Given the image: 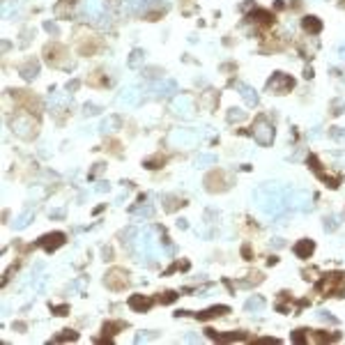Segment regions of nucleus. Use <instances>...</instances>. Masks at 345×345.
<instances>
[{
	"label": "nucleus",
	"instance_id": "1",
	"mask_svg": "<svg viewBox=\"0 0 345 345\" xmlns=\"http://www.w3.org/2000/svg\"><path fill=\"white\" fill-rule=\"evenodd\" d=\"M163 242V235L157 230V228H145L136 235L134 244H131V251H134L136 260L138 262H152L159 255V244Z\"/></svg>",
	"mask_w": 345,
	"mask_h": 345
},
{
	"label": "nucleus",
	"instance_id": "2",
	"mask_svg": "<svg viewBox=\"0 0 345 345\" xmlns=\"http://www.w3.org/2000/svg\"><path fill=\"white\" fill-rule=\"evenodd\" d=\"M255 203H258V207H260V212L265 217H276L285 207L283 189H279L274 182H265L262 187L255 189Z\"/></svg>",
	"mask_w": 345,
	"mask_h": 345
},
{
	"label": "nucleus",
	"instance_id": "3",
	"mask_svg": "<svg viewBox=\"0 0 345 345\" xmlns=\"http://www.w3.org/2000/svg\"><path fill=\"white\" fill-rule=\"evenodd\" d=\"M283 200H285V207L295 212H309L313 210V196H311L306 189H285L283 191Z\"/></svg>",
	"mask_w": 345,
	"mask_h": 345
},
{
	"label": "nucleus",
	"instance_id": "4",
	"mask_svg": "<svg viewBox=\"0 0 345 345\" xmlns=\"http://www.w3.org/2000/svg\"><path fill=\"white\" fill-rule=\"evenodd\" d=\"M166 143L175 150H187V148H193L198 143V134L193 129H173Z\"/></svg>",
	"mask_w": 345,
	"mask_h": 345
},
{
	"label": "nucleus",
	"instance_id": "5",
	"mask_svg": "<svg viewBox=\"0 0 345 345\" xmlns=\"http://www.w3.org/2000/svg\"><path fill=\"white\" fill-rule=\"evenodd\" d=\"M12 131H14V136L23 138V141H30L37 134V122L30 118L28 113H21V115H16L12 120Z\"/></svg>",
	"mask_w": 345,
	"mask_h": 345
},
{
	"label": "nucleus",
	"instance_id": "6",
	"mask_svg": "<svg viewBox=\"0 0 345 345\" xmlns=\"http://www.w3.org/2000/svg\"><path fill=\"white\" fill-rule=\"evenodd\" d=\"M170 111L182 120H191L196 115V104H193V99L189 94H175L173 101H170Z\"/></svg>",
	"mask_w": 345,
	"mask_h": 345
},
{
	"label": "nucleus",
	"instance_id": "7",
	"mask_svg": "<svg viewBox=\"0 0 345 345\" xmlns=\"http://www.w3.org/2000/svg\"><path fill=\"white\" fill-rule=\"evenodd\" d=\"M317 290L322 292V295H341L345 290V274L341 272H334V274H327L322 281L317 283Z\"/></svg>",
	"mask_w": 345,
	"mask_h": 345
},
{
	"label": "nucleus",
	"instance_id": "8",
	"mask_svg": "<svg viewBox=\"0 0 345 345\" xmlns=\"http://www.w3.org/2000/svg\"><path fill=\"white\" fill-rule=\"evenodd\" d=\"M251 134H253V138L260 145H272L274 143V125L267 120V118H258V120L253 122V129H251Z\"/></svg>",
	"mask_w": 345,
	"mask_h": 345
},
{
	"label": "nucleus",
	"instance_id": "9",
	"mask_svg": "<svg viewBox=\"0 0 345 345\" xmlns=\"http://www.w3.org/2000/svg\"><path fill=\"white\" fill-rule=\"evenodd\" d=\"M78 12H81V16H83V19L97 23L99 19L106 14V0H81Z\"/></svg>",
	"mask_w": 345,
	"mask_h": 345
},
{
	"label": "nucleus",
	"instance_id": "10",
	"mask_svg": "<svg viewBox=\"0 0 345 345\" xmlns=\"http://www.w3.org/2000/svg\"><path fill=\"white\" fill-rule=\"evenodd\" d=\"M295 88V78L288 76V74H281V71H276L274 76L267 81V90L274 92V94H285Z\"/></svg>",
	"mask_w": 345,
	"mask_h": 345
},
{
	"label": "nucleus",
	"instance_id": "11",
	"mask_svg": "<svg viewBox=\"0 0 345 345\" xmlns=\"http://www.w3.org/2000/svg\"><path fill=\"white\" fill-rule=\"evenodd\" d=\"M150 92H152L155 99H166L173 92H177V83L170 81V78H159V81H155V83L150 85Z\"/></svg>",
	"mask_w": 345,
	"mask_h": 345
},
{
	"label": "nucleus",
	"instance_id": "12",
	"mask_svg": "<svg viewBox=\"0 0 345 345\" xmlns=\"http://www.w3.org/2000/svg\"><path fill=\"white\" fill-rule=\"evenodd\" d=\"M127 283H129V279H127V272H125V269H111V272L104 276V285L111 290H125Z\"/></svg>",
	"mask_w": 345,
	"mask_h": 345
},
{
	"label": "nucleus",
	"instance_id": "13",
	"mask_svg": "<svg viewBox=\"0 0 345 345\" xmlns=\"http://www.w3.org/2000/svg\"><path fill=\"white\" fill-rule=\"evenodd\" d=\"M141 101V90L136 85H127L125 90L118 94V104L120 106H138Z\"/></svg>",
	"mask_w": 345,
	"mask_h": 345
},
{
	"label": "nucleus",
	"instance_id": "14",
	"mask_svg": "<svg viewBox=\"0 0 345 345\" xmlns=\"http://www.w3.org/2000/svg\"><path fill=\"white\" fill-rule=\"evenodd\" d=\"M161 0H129L127 12L129 14H145L150 7H159Z\"/></svg>",
	"mask_w": 345,
	"mask_h": 345
},
{
	"label": "nucleus",
	"instance_id": "15",
	"mask_svg": "<svg viewBox=\"0 0 345 345\" xmlns=\"http://www.w3.org/2000/svg\"><path fill=\"white\" fill-rule=\"evenodd\" d=\"M64 244V233H49V235H44L42 240H39V247L44 249V251H56L58 247H63Z\"/></svg>",
	"mask_w": 345,
	"mask_h": 345
},
{
	"label": "nucleus",
	"instance_id": "16",
	"mask_svg": "<svg viewBox=\"0 0 345 345\" xmlns=\"http://www.w3.org/2000/svg\"><path fill=\"white\" fill-rule=\"evenodd\" d=\"M235 90L240 92V97L247 101V106H258V101H260V99H258V92H255L251 85L237 81V83H235Z\"/></svg>",
	"mask_w": 345,
	"mask_h": 345
},
{
	"label": "nucleus",
	"instance_id": "17",
	"mask_svg": "<svg viewBox=\"0 0 345 345\" xmlns=\"http://www.w3.org/2000/svg\"><path fill=\"white\" fill-rule=\"evenodd\" d=\"M207 336L219 341V343H230V341H247V334L244 331H233V334H217V331L207 329Z\"/></svg>",
	"mask_w": 345,
	"mask_h": 345
},
{
	"label": "nucleus",
	"instance_id": "18",
	"mask_svg": "<svg viewBox=\"0 0 345 345\" xmlns=\"http://www.w3.org/2000/svg\"><path fill=\"white\" fill-rule=\"evenodd\" d=\"M292 251H295L297 258H311V253L315 251V242L313 240H299Z\"/></svg>",
	"mask_w": 345,
	"mask_h": 345
},
{
	"label": "nucleus",
	"instance_id": "19",
	"mask_svg": "<svg viewBox=\"0 0 345 345\" xmlns=\"http://www.w3.org/2000/svg\"><path fill=\"white\" fill-rule=\"evenodd\" d=\"M19 74H21L23 81H32V78H37V74H39V63H37V60H28L26 64L19 67Z\"/></svg>",
	"mask_w": 345,
	"mask_h": 345
},
{
	"label": "nucleus",
	"instance_id": "20",
	"mask_svg": "<svg viewBox=\"0 0 345 345\" xmlns=\"http://www.w3.org/2000/svg\"><path fill=\"white\" fill-rule=\"evenodd\" d=\"M122 125V120L118 118V115H108V118H104L101 120V125H99V131L101 134H111V131H118Z\"/></svg>",
	"mask_w": 345,
	"mask_h": 345
},
{
	"label": "nucleus",
	"instance_id": "21",
	"mask_svg": "<svg viewBox=\"0 0 345 345\" xmlns=\"http://www.w3.org/2000/svg\"><path fill=\"white\" fill-rule=\"evenodd\" d=\"M21 12V0H2V16L5 19H14Z\"/></svg>",
	"mask_w": 345,
	"mask_h": 345
},
{
	"label": "nucleus",
	"instance_id": "22",
	"mask_svg": "<svg viewBox=\"0 0 345 345\" xmlns=\"http://www.w3.org/2000/svg\"><path fill=\"white\" fill-rule=\"evenodd\" d=\"M131 217H136V219H152V217H155V207H152L150 203H143V200H141V205L131 207Z\"/></svg>",
	"mask_w": 345,
	"mask_h": 345
},
{
	"label": "nucleus",
	"instance_id": "23",
	"mask_svg": "<svg viewBox=\"0 0 345 345\" xmlns=\"http://www.w3.org/2000/svg\"><path fill=\"white\" fill-rule=\"evenodd\" d=\"M67 101H69V92H51V94H49V106H51V111H56V108H63Z\"/></svg>",
	"mask_w": 345,
	"mask_h": 345
},
{
	"label": "nucleus",
	"instance_id": "24",
	"mask_svg": "<svg viewBox=\"0 0 345 345\" xmlns=\"http://www.w3.org/2000/svg\"><path fill=\"white\" fill-rule=\"evenodd\" d=\"M302 28L309 32V35H317L320 30H322V21L317 19V16H306L302 21Z\"/></svg>",
	"mask_w": 345,
	"mask_h": 345
},
{
	"label": "nucleus",
	"instance_id": "25",
	"mask_svg": "<svg viewBox=\"0 0 345 345\" xmlns=\"http://www.w3.org/2000/svg\"><path fill=\"white\" fill-rule=\"evenodd\" d=\"M129 306L134 311H148L152 306V299H148V297H143V295H131L129 297Z\"/></svg>",
	"mask_w": 345,
	"mask_h": 345
},
{
	"label": "nucleus",
	"instance_id": "26",
	"mask_svg": "<svg viewBox=\"0 0 345 345\" xmlns=\"http://www.w3.org/2000/svg\"><path fill=\"white\" fill-rule=\"evenodd\" d=\"M225 177L221 175V173H217V175H210L207 180H205V184H207V191H223L228 189V184H223Z\"/></svg>",
	"mask_w": 345,
	"mask_h": 345
},
{
	"label": "nucleus",
	"instance_id": "27",
	"mask_svg": "<svg viewBox=\"0 0 345 345\" xmlns=\"http://www.w3.org/2000/svg\"><path fill=\"white\" fill-rule=\"evenodd\" d=\"M32 217H35V210H32V207H28L26 212H21V214L16 217L14 228H16V230H23V228H28L30 221H32Z\"/></svg>",
	"mask_w": 345,
	"mask_h": 345
},
{
	"label": "nucleus",
	"instance_id": "28",
	"mask_svg": "<svg viewBox=\"0 0 345 345\" xmlns=\"http://www.w3.org/2000/svg\"><path fill=\"white\" fill-rule=\"evenodd\" d=\"M244 309H247L249 313H260V311H265V299H262L260 295L249 297L247 304H244Z\"/></svg>",
	"mask_w": 345,
	"mask_h": 345
},
{
	"label": "nucleus",
	"instance_id": "29",
	"mask_svg": "<svg viewBox=\"0 0 345 345\" xmlns=\"http://www.w3.org/2000/svg\"><path fill=\"white\" fill-rule=\"evenodd\" d=\"M143 63H145V51L134 49L131 51V56H129V60H127V64L131 67V69H138V67H143Z\"/></svg>",
	"mask_w": 345,
	"mask_h": 345
},
{
	"label": "nucleus",
	"instance_id": "30",
	"mask_svg": "<svg viewBox=\"0 0 345 345\" xmlns=\"http://www.w3.org/2000/svg\"><path fill=\"white\" fill-rule=\"evenodd\" d=\"M228 311H230L228 306H212V309L198 313V320H210V317H217V315H225Z\"/></svg>",
	"mask_w": 345,
	"mask_h": 345
},
{
	"label": "nucleus",
	"instance_id": "31",
	"mask_svg": "<svg viewBox=\"0 0 345 345\" xmlns=\"http://www.w3.org/2000/svg\"><path fill=\"white\" fill-rule=\"evenodd\" d=\"M196 166H198V168L217 166V155H210V152H203V155H198V157H196Z\"/></svg>",
	"mask_w": 345,
	"mask_h": 345
},
{
	"label": "nucleus",
	"instance_id": "32",
	"mask_svg": "<svg viewBox=\"0 0 345 345\" xmlns=\"http://www.w3.org/2000/svg\"><path fill=\"white\" fill-rule=\"evenodd\" d=\"M338 225H341V217L338 214H329V217H324V233H334V230H338Z\"/></svg>",
	"mask_w": 345,
	"mask_h": 345
},
{
	"label": "nucleus",
	"instance_id": "33",
	"mask_svg": "<svg viewBox=\"0 0 345 345\" xmlns=\"http://www.w3.org/2000/svg\"><path fill=\"white\" fill-rule=\"evenodd\" d=\"M247 120V111H242V108H230L228 111V122H242Z\"/></svg>",
	"mask_w": 345,
	"mask_h": 345
},
{
	"label": "nucleus",
	"instance_id": "34",
	"mask_svg": "<svg viewBox=\"0 0 345 345\" xmlns=\"http://www.w3.org/2000/svg\"><path fill=\"white\" fill-rule=\"evenodd\" d=\"M101 113V106H97V104H92V101H85L83 104V115H99Z\"/></svg>",
	"mask_w": 345,
	"mask_h": 345
},
{
	"label": "nucleus",
	"instance_id": "35",
	"mask_svg": "<svg viewBox=\"0 0 345 345\" xmlns=\"http://www.w3.org/2000/svg\"><path fill=\"white\" fill-rule=\"evenodd\" d=\"M329 136H331V138H334L336 143H345V129H343V127L329 129Z\"/></svg>",
	"mask_w": 345,
	"mask_h": 345
},
{
	"label": "nucleus",
	"instance_id": "36",
	"mask_svg": "<svg viewBox=\"0 0 345 345\" xmlns=\"http://www.w3.org/2000/svg\"><path fill=\"white\" fill-rule=\"evenodd\" d=\"M157 336H159V331H141V334H136V343H145V341H152Z\"/></svg>",
	"mask_w": 345,
	"mask_h": 345
},
{
	"label": "nucleus",
	"instance_id": "37",
	"mask_svg": "<svg viewBox=\"0 0 345 345\" xmlns=\"http://www.w3.org/2000/svg\"><path fill=\"white\" fill-rule=\"evenodd\" d=\"M53 341H56V343H60V341H78V334L76 331H71V329H64V334L56 336Z\"/></svg>",
	"mask_w": 345,
	"mask_h": 345
},
{
	"label": "nucleus",
	"instance_id": "38",
	"mask_svg": "<svg viewBox=\"0 0 345 345\" xmlns=\"http://www.w3.org/2000/svg\"><path fill=\"white\" fill-rule=\"evenodd\" d=\"M345 111V99H334L331 101V115H341Z\"/></svg>",
	"mask_w": 345,
	"mask_h": 345
},
{
	"label": "nucleus",
	"instance_id": "39",
	"mask_svg": "<svg viewBox=\"0 0 345 345\" xmlns=\"http://www.w3.org/2000/svg\"><path fill=\"white\" fill-rule=\"evenodd\" d=\"M317 317H320V320H322V322H329V324H338V317H334L329 313V311H317L315 313Z\"/></svg>",
	"mask_w": 345,
	"mask_h": 345
},
{
	"label": "nucleus",
	"instance_id": "40",
	"mask_svg": "<svg viewBox=\"0 0 345 345\" xmlns=\"http://www.w3.org/2000/svg\"><path fill=\"white\" fill-rule=\"evenodd\" d=\"M44 30H46L49 35H53V37L60 35V28H58V23H53V21H44Z\"/></svg>",
	"mask_w": 345,
	"mask_h": 345
},
{
	"label": "nucleus",
	"instance_id": "41",
	"mask_svg": "<svg viewBox=\"0 0 345 345\" xmlns=\"http://www.w3.org/2000/svg\"><path fill=\"white\" fill-rule=\"evenodd\" d=\"M122 327H125V324H122V322H115V324H104V331H108V338H111L113 334H115V329H122Z\"/></svg>",
	"mask_w": 345,
	"mask_h": 345
},
{
	"label": "nucleus",
	"instance_id": "42",
	"mask_svg": "<svg viewBox=\"0 0 345 345\" xmlns=\"http://www.w3.org/2000/svg\"><path fill=\"white\" fill-rule=\"evenodd\" d=\"M78 88H81V81H78V78H74V81H69V83H67V92H76Z\"/></svg>",
	"mask_w": 345,
	"mask_h": 345
},
{
	"label": "nucleus",
	"instance_id": "43",
	"mask_svg": "<svg viewBox=\"0 0 345 345\" xmlns=\"http://www.w3.org/2000/svg\"><path fill=\"white\" fill-rule=\"evenodd\" d=\"M94 189H97L99 193H106V191H111V184H108V182H99Z\"/></svg>",
	"mask_w": 345,
	"mask_h": 345
},
{
	"label": "nucleus",
	"instance_id": "44",
	"mask_svg": "<svg viewBox=\"0 0 345 345\" xmlns=\"http://www.w3.org/2000/svg\"><path fill=\"white\" fill-rule=\"evenodd\" d=\"M49 217H51V219H63V217H64V210H51V212H49Z\"/></svg>",
	"mask_w": 345,
	"mask_h": 345
},
{
	"label": "nucleus",
	"instance_id": "45",
	"mask_svg": "<svg viewBox=\"0 0 345 345\" xmlns=\"http://www.w3.org/2000/svg\"><path fill=\"white\" fill-rule=\"evenodd\" d=\"M272 247H274V249H281V247H285V242H283L281 237H274V242H272Z\"/></svg>",
	"mask_w": 345,
	"mask_h": 345
},
{
	"label": "nucleus",
	"instance_id": "46",
	"mask_svg": "<svg viewBox=\"0 0 345 345\" xmlns=\"http://www.w3.org/2000/svg\"><path fill=\"white\" fill-rule=\"evenodd\" d=\"M175 297H177L175 292H166V297H163L161 302H163V304H170V302H173V299H175Z\"/></svg>",
	"mask_w": 345,
	"mask_h": 345
},
{
	"label": "nucleus",
	"instance_id": "47",
	"mask_svg": "<svg viewBox=\"0 0 345 345\" xmlns=\"http://www.w3.org/2000/svg\"><path fill=\"white\" fill-rule=\"evenodd\" d=\"M184 341H187V343H196V341H200V338H198L196 334H187V336H184Z\"/></svg>",
	"mask_w": 345,
	"mask_h": 345
},
{
	"label": "nucleus",
	"instance_id": "48",
	"mask_svg": "<svg viewBox=\"0 0 345 345\" xmlns=\"http://www.w3.org/2000/svg\"><path fill=\"white\" fill-rule=\"evenodd\" d=\"M177 228H180V230H187V228H189L187 219H180V221H177Z\"/></svg>",
	"mask_w": 345,
	"mask_h": 345
},
{
	"label": "nucleus",
	"instance_id": "49",
	"mask_svg": "<svg viewBox=\"0 0 345 345\" xmlns=\"http://www.w3.org/2000/svg\"><path fill=\"white\" fill-rule=\"evenodd\" d=\"M14 329L16 331H26V322H14Z\"/></svg>",
	"mask_w": 345,
	"mask_h": 345
},
{
	"label": "nucleus",
	"instance_id": "50",
	"mask_svg": "<svg viewBox=\"0 0 345 345\" xmlns=\"http://www.w3.org/2000/svg\"><path fill=\"white\" fill-rule=\"evenodd\" d=\"M67 313V306H58L56 309V315H64Z\"/></svg>",
	"mask_w": 345,
	"mask_h": 345
},
{
	"label": "nucleus",
	"instance_id": "51",
	"mask_svg": "<svg viewBox=\"0 0 345 345\" xmlns=\"http://www.w3.org/2000/svg\"><path fill=\"white\" fill-rule=\"evenodd\" d=\"M338 58H341V60H345V46H338Z\"/></svg>",
	"mask_w": 345,
	"mask_h": 345
},
{
	"label": "nucleus",
	"instance_id": "52",
	"mask_svg": "<svg viewBox=\"0 0 345 345\" xmlns=\"http://www.w3.org/2000/svg\"><path fill=\"white\" fill-rule=\"evenodd\" d=\"M343 78H345V74H343Z\"/></svg>",
	"mask_w": 345,
	"mask_h": 345
}]
</instances>
